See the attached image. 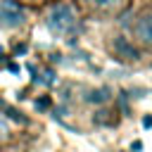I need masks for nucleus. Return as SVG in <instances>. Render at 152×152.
Here are the masks:
<instances>
[{"label":"nucleus","mask_w":152,"mask_h":152,"mask_svg":"<svg viewBox=\"0 0 152 152\" xmlns=\"http://www.w3.org/2000/svg\"><path fill=\"white\" fill-rule=\"evenodd\" d=\"M45 26L50 28V33L55 36H66L76 28V14L71 10V5H55L48 17H45Z\"/></svg>","instance_id":"1"},{"label":"nucleus","mask_w":152,"mask_h":152,"mask_svg":"<svg viewBox=\"0 0 152 152\" xmlns=\"http://www.w3.org/2000/svg\"><path fill=\"white\" fill-rule=\"evenodd\" d=\"M24 24H26V12H24V7L17 5L14 0H2V2H0V26L14 31V28H19V26H24Z\"/></svg>","instance_id":"2"},{"label":"nucleus","mask_w":152,"mask_h":152,"mask_svg":"<svg viewBox=\"0 0 152 152\" xmlns=\"http://www.w3.org/2000/svg\"><path fill=\"white\" fill-rule=\"evenodd\" d=\"M114 52H116V57H121V59H126V62H135L138 59V50L128 43V38H124V36H119V38H114Z\"/></svg>","instance_id":"3"},{"label":"nucleus","mask_w":152,"mask_h":152,"mask_svg":"<svg viewBox=\"0 0 152 152\" xmlns=\"http://www.w3.org/2000/svg\"><path fill=\"white\" fill-rule=\"evenodd\" d=\"M135 36L140 38V43L152 45V14H142L135 24Z\"/></svg>","instance_id":"4"},{"label":"nucleus","mask_w":152,"mask_h":152,"mask_svg":"<svg viewBox=\"0 0 152 152\" xmlns=\"http://www.w3.org/2000/svg\"><path fill=\"white\" fill-rule=\"evenodd\" d=\"M86 100H88V102H104V100H109V88H97V90H93Z\"/></svg>","instance_id":"5"},{"label":"nucleus","mask_w":152,"mask_h":152,"mask_svg":"<svg viewBox=\"0 0 152 152\" xmlns=\"http://www.w3.org/2000/svg\"><path fill=\"white\" fill-rule=\"evenodd\" d=\"M88 2H93L95 7H102V10H109V7L119 5V0H88Z\"/></svg>","instance_id":"6"},{"label":"nucleus","mask_w":152,"mask_h":152,"mask_svg":"<svg viewBox=\"0 0 152 152\" xmlns=\"http://www.w3.org/2000/svg\"><path fill=\"white\" fill-rule=\"evenodd\" d=\"M7 135H10L7 121H5V119H0V142H5V140H7Z\"/></svg>","instance_id":"7"},{"label":"nucleus","mask_w":152,"mask_h":152,"mask_svg":"<svg viewBox=\"0 0 152 152\" xmlns=\"http://www.w3.org/2000/svg\"><path fill=\"white\" fill-rule=\"evenodd\" d=\"M142 126H145V128H152V116H145V119H142Z\"/></svg>","instance_id":"8"},{"label":"nucleus","mask_w":152,"mask_h":152,"mask_svg":"<svg viewBox=\"0 0 152 152\" xmlns=\"http://www.w3.org/2000/svg\"><path fill=\"white\" fill-rule=\"evenodd\" d=\"M133 150H135V152H138V150H142V142H140V140H135V142H133Z\"/></svg>","instance_id":"9"},{"label":"nucleus","mask_w":152,"mask_h":152,"mask_svg":"<svg viewBox=\"0 0 152 152\" xmlns=\"http://www.w3.org/2000/svg\"><path fill=\"white\" fill-rule=\"evenodd\" d=\"M28 2H38V0H28Z\"/></svg>","instance_id":"10"}]
</instances>
